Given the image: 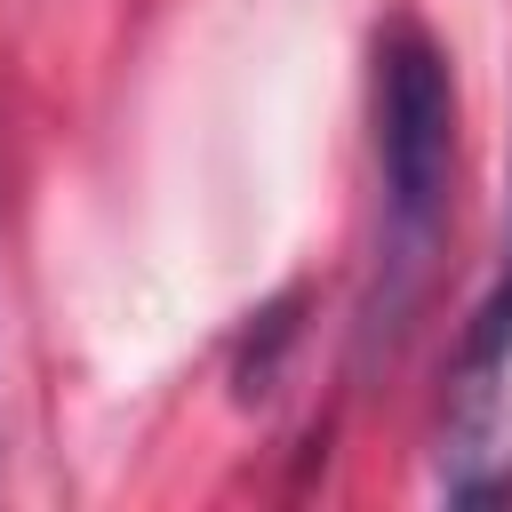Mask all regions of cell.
I'll list each match as a JSON object with an SVG mask.
<instances>
[{"mask_svg": "<svg viewBox=\"0 0 512 512\" xmlns=\"http://www.w3.org/2000/svg\"><path fill=\"white\" fill-rule=\"evenodd\" d=\"M504 384H512V160H504V240H496L488 288L448 352V392H440V488L456 504L512 496V456H496Z\"/></svg>", "mask_w": 512, "mask_h": 512, "instance_id": "obj_2", "label": "cell"}, {"mask_svg": "<svg viewBox=\"0 0 512 512\" xmlns=\"http://www.w3.org/2000/svg\"><path fill=\"white\" fill-rule=\"evenodd\" d=\"M368 144H376V256L360 288V368L392 360L432 296L456 184V72L416 16H384L368 48Z\"/></svg>", "mask_w": 512, "mask_h": 512, "instance_id": "obj_1", "label": "cell"}]
</instances>
